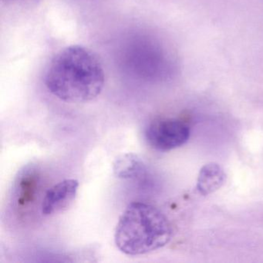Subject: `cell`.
Instances as JSON below:
<instances>
[{
    "label": "cell",
    "mask_w": 263,
    "mask_h": 263,
    "mask_svg": "<svg viewBox=\"0 0 263 263\" xmlns=\"http://www.w3.org/2000/svg\"><path fill=\"white\" fill-rule=\"evenodd\" d=\"M105 74L93 52L82 46L66 47L53 58L45 77L49 91L64 102H88L101 95Z\"/></svg>",
    "instance_id": "cell-1"
},
{
    "label": "cell",
    "mask_w": 263,
    "mask_h": 263,
    "mask_svg": "<svg viewBox=\"0 0 263 263\" xmlns=\"http://www.w3.org/2000/svg\"><path fill=\"white\" fill-rule=\"evenodd\" d=\"M172 236V226L161 211L152 204L132 202L120 217L115 241L123 253L140 255L164 247Z\"/></svg>",
    "instance_id": "cell-2"
},
{
    "label": "cell",
    "mask_w": 263,
    "mask_h": 263,
    "mask_svg": "<svg viewBox=\"0 0 263 263\" xmlns=\"http://www.w3.org/2000/svg\"><path fill=\"white\" fill-rule=\"evenodd\" d=\"M189 126L177 118H160L149 124L145 138L151 147L166 152L185 144L190 138Z\"/></svg>",
    "instance_id": "cell-3"
},
{
    "label": "cell",
    "mask_w": 263,
    "mask_h": 263,
    "mask_svg": "<svg viewBox=\"0 0 263 263\" xmlns=\"http://www.w3.org/2000/svg\"><path fill=\"white\" fill-rule=\"evenodd\" d=\"M78 187V180L66 179L50 187L43 201V214L52 215L67 210L76 198Z\"/></svg>",
    "instance_id": "cell-4"
},
{
    "label": "cell",
    "mask_w": 263,
    "mask_h": 263,
    "mask_svg": "<svg viewBox=\"0 0 263 263\" xmlns=\"http://www.w3.org/2000/svg\"><path fill=\"white\" fill-rule=\"evenodd\" d=\"M226 174L219 164L209 163L201 167L198 174L196 189L201 195L214 193L224 184Z\"/></svg>",
    "instance_id": "cell-5"
},
{
    "label": "cell",
    "mask_w": 263,
    "mask_h": 263,
    "mask_svg": "<svg viewBox=\"0 0 263 263\" xmlns=\"http://www.w3.org/2000/svg\"><path fill=\"white\" fill-rule=\"evenodd\" d=\"M145 169L142 160L133 153L120 155L113 164L115 176L121 179H132L142 174Z\"/></svg>",
    "instance_id": "cell-6"
}]
</instances>
